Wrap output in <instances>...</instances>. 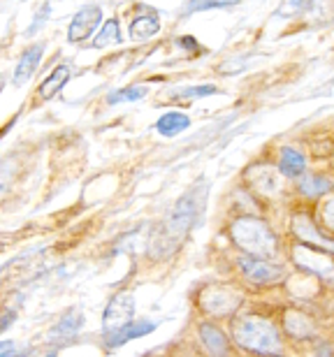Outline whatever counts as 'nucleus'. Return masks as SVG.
Here are the masks:
<instances>
[{
	"mask_svg": "<svg viewBox=\"0 0 334 357\" xmlns=\"http://www.w3.org/2000/svg\"><path fill=\"white\" fill-rule=\"evenodd\" d=\"M14 318H17V311H14V309H7V311H5L3 323H0V327H3V330H7V327L12 325V320H14Z\"/></svg>",
	"mask_w": 334,
	"mask_h": 357,
	"instance_id": "bb28decb",
	"label": "nucleus"
},
{
	"mask_svg": "<svg viewBox=\"0 0 334 357\" xmlns=\"http://www.w3.org/2000/svg\"><path fill=\"white\" fill-rule=\"evenodd\" d=\"M244 297L237 288L232 285H209L200 292V306L202 311H207L209 316H216V318H225V316H232L234 311L239 309Z\"/></svg>",
	"mask_w": 334,
	"mask_h": 357,
	"instance_id": "20e7f679",
	"label": "nucleus"
},
{
	"mask_svg": "<svg viewBox=\"0 0 334 357\" xmlns=\"http://www.w3.org/2000/svg\"><path fill=\"white\" fill-rule=\"evenodd\" d=\"M321 220L330 232H334V195L325 197L321 204Z\"/></svg>",
	"mask_w": 334,
	"mask_h": 357,
	"instance_id": "b1692460",
	"label": "nucleus"
},
{
	"mask_svg": "<svg viewBox=\"0 0 334 357\" xmlns=\"http://www.w3.org/2000/svg\"><path fill=\"white\" fill-rule=\"evenodd\" d=\"M239 271L248 283L255 285H272L279 283L283 278V267L274 265L269 260H258V258H241L239 260Z\"/></svg>",
	"mask_w": 334,
	"mask_h": 357,
	"instance_id": "1a4fd4ad",
	"label": "nucleus"
},
{
	"mask_svg": "<svg viewBox=\"0 0 334 357\" xmlns=\"http://www.w3.org/2000/svg\"><path fill=\"white\" fill-rule=\"evenodd\" d=\"M135 297L132 292H119L109 299L107 309L103 313V330L105 334H116L121 330H126L128 325L135 323Z\"/></svg>",
	"mask_w": 334,
	"mask_h": 357,
	"instance_id": "39448f33",
	"label": "nucleus"
},
{
	"mask_svg": "<svg viewBox=\"0 0 334 357\" xmlns=\"http://www.w3.org/2000/svg\"><path fill=\"white\" fill-rule=\"evenodd\" d=\"M283 330L295 341H309L318 334L314 318H311L309 313H304L302 309H297V306H288V309L283 311Z\"/></svg>",
	"mask_w": 334,
	"mask_h": 357,
	"instance_id": "9d476101",
	"label": "nucleus"
},
{
	"mask_svg": "<svg viewBox=\"0 0 334 357\" xmlns=\"http://www.w3.org/2000/svg\"><path fill=\"white\" fill-rule=\"evenodd\" d=\"M293 232H295V237L300 239V244L334 255V239L325 237V234L318 230L316 220L311 218L309 213H295L293 216Z\"/></svg>",
	"mask_w": 334,
	"mask_h": 357,
	"instance_id": "6e6552de",
	"label": "nucleus"
},
{
	"mask_svg": "<svg viewBox=\"0 0 334 357\" xmlns=\"http://www.w3.org/2000/svg\"><path fill=\"white\" fill-rule=\"evenodd\" d=\"M304 153L297 151L295 146H283L281 153H279V172L283 176H290V178H300L304 176Z\"/></svg>",
	"mask_w": 334,
	"mask_h": 357,
	"instance_id": "f3484780",
	"label": "nucleus"
},
{
	"mask_svg": "<svg viewBox=\"0 0 334 357\" xmlns=\"http://www.w3.org/2000/svg\"><path fill=\"white\" fill-rule=\"evenodd\" d=\"M234 341L248 353L255 355H274L281 351V332L267 318L246 313L232 323Z\"/></svg>",
	"mask_w": 334,
	"mask_h": 357,
	"instance_id": "7ed1b4c3",
	"label": "nucleus"
},
{
	"mask_svg": "<svg viewBox=\"0 0 334 357\" xmlns=\"http://www.w3.org/2000/svg\"><path fill=\"white\" fill-rule=\"evenodd\" d=\"M202 204H204V195L200 190L186 192L160 223L151 246H149V253L153 258H167L169 253H174L183 244V239L188 237V232L193 230L195 220L202 211Z\"/></svg>",
	"mask_w": 334,
	"mask_h": 357,
	"instance_id": "f257e3e1",
	"label": "nucleus"
},
{
	"mask_svg": "<svg viewBox=\"0 0 334 357\" xmlns=\"http://www.w3.org/2000/svg\"><path fill=\"white\" fill-rule=\"evenodd\" d=\"M112 45H121V31H119V21L109 19L105 21V26L100 28V33L93 38V47L103 49V47H112Z\"/></svg>",
	"mask_w": 334,
	"mask_h": 357,
	"instance_id": "412c9836",
	"label": "nucleus"
},
{
	"mask_svg": "<svg viewBox=\"0 0 334 357\" xmlns=\"http://www.w3.org/2000/svg\"><path fill=\"white\" fill-rule=\"evenodd\" d=\"M297 188H300L304 197L318 199V197L328 195V192L334 188V183L323 174H304V176H300V181H297Z\"/></svg>",
	"mask_w": 334,
	"mask_h": 357,
	"instance_id": "aec40b11",
	"label": "nucleus"
},
{
	"mask_svg": "<svg viewBox=\"0 0 334 357\" xmlns=\"http://www.w3.org/2000/svg\"><path fill=\"white\" fill-rule=\"evenodd\" d=\"M42 54H45V45H33L21 54V59H19L17 68H14V75H12L14 86H21V84H26L28 79H31L33 73L40 66Z\"/></svg>",
	"mask_w": 334,
	"mask_h": 357,
	"instance_id": "ddd939ff",
	"label": "nucleus"
},
{
	"mask_svg": "<svg viewBox=\"0 0 334 357\" xmlns=\"http://www.w3.org/2000/svg\"><path fill=\"white\" fill-rule=\"evenodd\" d=\"M128 33H130V38L137 40V42L158 35L160 33V21H158V17H155V12L137 14V17L130 21V26H128Z\"/></svg>",
	"mask_w": 334,
	"mask_h": 357,
	"instance_id": "dca6fc26",
	"label": "nucleus"
},
{
	"mask_svg": "<svg viewBox=\"0 0 334 357\" xmlns=\"http://www.w3.org/2000/svg\"><path fill=\"white\" fill-rule=\"evenodd\" d=\"M190 128V119L188 114L183 112H167L155 121V130H158L162 137H176L179 132L188 130Z\"/></svg>",
	"mask_w": 334,
	"mask_h": 357,
	"instance_id": "6ab92c4d",
	"label": "nucleus"
},
{
	"mask_svg": "<svg viewBox=\"0 0 334 357\" xmlns=\"http://www.w3.org/2000/svg\"><path fill=\"white\" fill-rule=\"evenodd\" d=\"M47 357H56V351H54V353H49Z\"/></svg>",
	"mask_w": 334,
	"mask_h": 357,
	"instance_id": "cd10ccee",
	"label": "nucleus"
},
{
	"mask_svg": "<svg viewBox=\"0 0 334 357\" xmlns=\"http://www.w3.org/2000/svg\"><path fill=\"white\" fill-rule=\"evenodd\" d=\"M149 93L146 86H142V84H135V86H126L121 91H114L109 93L107 102L109 105H119V102H137V100H142Z\"/></svg>",
	"mask_w": 334,
	"mask_h": 357,
	"instance_id": "4be33fe9",
	"label": "nucleus"
},
{
	"mask_svg": "<svg viewBox=\"0 0 334 357\" xmlns=\"http://www.w3.org/2000/svg\"><path fill=\"white\" fill-rule=\"evenodd\" d=\"M84 327V313L79 309H68L63 316L59 318L52 330H49V337H59V339H73L77 332Z\"/></svg>",
	"mask_w": 334,
	"mask_h": 357,
	"instance_id": "2eb2a0df",
	"label": "nucleus"
},
{
	"mask_svg": "<svg viewBox=\"0 0 334 357\" xmlns=\"http://www.w3.org/2000/svg\"><path fill=\"white\" fill-rule=\"evenodd\" d=\"M218 89L216 86H188V89H181V91H176V98H183V100H193V98H207V96H216Z\"/></svg>",
	"mask_w": 334,
	"mask_h": 357,
	"instance_id": "5701e85b",
	"label": "nucleus"
},
{
	"mask_svg": "<svg viewBox=\"0 0 334 357\" xmlns=\"http://www.w3.org/2000/svg\"><path fill=\"white\" fill-rule=\"evenodd\" d=\"M234 3H190L186 5L190 12L193 10H214V7H232Z\"/></svg>",
	"mask_w": 334,
	"mask_h": 357,
	"instance_id": "a878e982",
	"label": "nucleus"
},
{
	"mask_svg": "<svg viewBox=\"0 0 334 357\" xmlns=\"http://www.w3.org/2000/svg\"><path fill=\"white\" fill-rule=\"evenodd\" d=\"M68 82H70V68H68V66L54 68V70H52V75H49L47 79L40 84L38 98H42V100H54V98L63 91V86H66Z\"/></svg>",
	"mask_w": 334,
	"mask_h": 357,
	"instance_id": "a211bd4d",
	"label": "nucleus"
},
{
	"mask_svg": "<svg viewBox=\"0 0 334 357\" xmlns=\"http://www.w3.org/2000/svg\"><path fill=\"white\" fill-rule=\"evenodd\" d=\"M274 357H281V355H274Z\"/></svg>",
	"mask_w": 334,
	"mask_h": 357,
	"instance_id": "c85d7f7f",
	"label": "nucleus"
},
{
	"mask_svg": "<svg viewBox=\"0 0 334 357\" xmlns=\"http://www.w3.org/2000/svg\"><path fill=\"white\" fill-rule=\"evenodd\" d=\"M17 355H21V351L17 348V344L14 341H3V348H0V357H17Z\"/></svg>",
	"mask_w": 334,
	"mask_h": 357,
	"instance_id": "393cba45",
	"label": "nucleus"
},
{
	"mask_svg": "<svg viewBox=\"0 0 334 357\" xmlns=\"http://www.w3.org/2000/svg\"><path fill=\"white\" fill-rule=\"evenodd\" d=\"M197 334H200L202 346L207 348L211 357H230V341L221 327H216L214 323H200Z\"/></svg>",
	"mask_w": 334,
	"mask_h": 357,
	"instance_id": "f8f14e48",
	"label": "nucleus"
},
{
	"mask_svg": "<svg viewBox=\"0 0 334 357\" xmlns=\"http://www.w3.org/2000/svg\"><path fill=\"white\" fill-rule=\"evenodd\" d=\"M246 183L251 185V190L255 195L262 197H274L283 190V181H281V172L279 167H272L267 162H258V165H251L246 169Z\"/></svg>",
	"mask_w": 334,
	"mask_h": 357,
	"instance_id": "0eeeda50",
	"label": "nucleus"
},
{
	"mask_svg": "<svg viewBox=\"0 0 334 357\" xmlns=\"http://www.w3.org/2000/svg\"><path fill=\"white\" fill-rule=\"evenodd\" d=\"M293 262L302 271L316 276V278H330L334 276V255L318 251V248L304 246V244H295L293 246Z\"/></svg>",
	"mask_w": 334,
	"mask_h": 357,
	"instance_id": "423d86ee",
	"label": "nucleus"
},
{
	"mask_svg": "<svg viewBox=\"0 0 334 357\" xmlns=\"http://www.w3.org/2000/svg\"><path fill=\"white\" fill-rule=\"evenodd\" d=\"M155 330V323H149V320H139V323H130L126 327V330H121L116 334H109L107 341H105V348L112 351V348H119L128 344V341L132 339H139V337H146V334H151Z\"/></svg>",
	"mask_w": 334,
	"mask_h": 357,
	"instance_id": "4468645a",
	"label": "nucleus"
},
{
	"mask_svg": "<svg viewBox=\"0 0 334 357\" xmlns=\"http://www.w3.org/2000/svg\"><path fill=\"white\" fill-rule=\"evenodd\" d=\"M232 244L244 251L248 258L272 260L279 253V239L262 218L255 216H239L230 225Z\"/></svg>",
	"mask_w": 334,
	"mask_h": 357,
	"instance_id": "f03ea898",
	"label": "nucleus"
},
{
	"mask_svg": "<svg viewBox=\"0 0 334 357\" xmlns=\"http://www.w3.org/2000/svg\"><path fill=\"white\" fill-rule=\"evenodd\" d=\"M103 19V10L98 5H86L73 17V24L68 28L70 42H84L91 33H96L98 24Z\"/></svg>",
	"mask_w": 334,
	"mask_h": 357,
	"instance_id": "9b49d317",
	"label": "nucleus"
}]
</instances>
